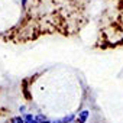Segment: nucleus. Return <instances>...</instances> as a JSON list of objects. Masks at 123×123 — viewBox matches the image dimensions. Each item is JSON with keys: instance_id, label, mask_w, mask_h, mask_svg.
Returning <instances> with one entry per match:
<instances>
[{"instance_id": "nucleus-1", "label": "nucleus", "mask_w": 123, "mask_h": 123, "mask_svg": "<svg viewBox=\"0 0 123 123\" xmlns=\"http://www.w3.org/2000/svg\"><path fill=\"white\" fill-rule=\"evenodd\" d=\"M90 116V110H81L80 114L75 117V123H86Z\"/></svg>"}, {"instance_id": "nucleus-2", "label": "nucleus", "mask_w": 123, "mask_h": 123, "mask_svg": "<svg viewBox=\"0 0 123 123\" xmlns=\"http://www.w3.org/2000/svg\"><path fill=\"white\" fill-rule=\"evenodd\" d=\"M22 117H23V120H25V123H33L35 122V114H32V113H22L20 114Z\"/></svg>"}, {"instance_id": "nucleus-3", "label": "nucleus", "mask_w": 123, "mask_h": 123, "mask_svg": "<svg viewBox=\"0 0 123 123\" xmlns=\"http://www.w3.org/2000/svg\"><path fill=\"white\" fill-rule=\"evenodd\" d=\"M48 117L45 116V114H42V113H36L35 114V120L38 122V123H41V122H43V120H46Z\"/></svg>"}, {"instance_id": "nucleus-4", "label": "nucleus", "mask_w": 123, "mask_h": 123, "mask_svg": "<svg viewBox=\"0 0 123 123\" xmlns=\"http://www.w3.org/2000/svg\"><path fill=\"white\" fill-rule=\"evenodd\" d=\"M10 123H25V120H23L22 116H15V117L10 119Z\"/></svg>"}, {"instance_id": "nucleus-5", "label": "nucleus", "mask_w": 123, "mask_h": 123, "mask_svg": "<svg viewBox=\"0 0 123 123\" xmlns=\"http://www.w3.org/2000/svg\"><path fill=\"white\" fill-rule=\"evenodd\" d=\"M29 0H20V5H22V9H26V5H28Z\"/></svg>"}, {"instance_id": "nucleus-6", "label": "nucleus", "mask_w": 123, "mask_h": 123, "mask_svg": "<svg viewBox=\"0 0 123 123\" xmlns=\"http://www.w3.org/2000/svg\"><path fill=\"white\" fill-rule=\"evenodd\" d=\"M19 111H20V113H25V111H26V106H20V107H19Z\"/></svg>"}, {"instance_id": "nucleus-7", "label": "nucleus", "mask_w": 123, "mask_h": 123, "mask_svg": "<svg viewBox=\"0 0 123 123\" xmlns=\"http://www.w3.org/2000/svg\"><path fill=\"white\" fill-rule=\"evenodd\" d=\"M41 123H51V120H49V119H46V120H43V122H41Z\"/></svg>"}]
</instances>
